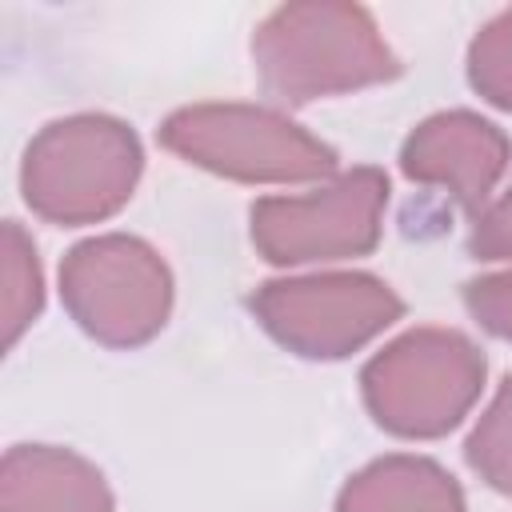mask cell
Instances as JSON below:
<instances>
[{
	"mask_svg": "<svg viewBox=\"0 0 512 512\" xmlns=\"http://www.w3.org/2000/svg\"><path fill=\"white\" fill-rule=\"evenodd\" d=\"M252 60L264 92L288 104L400 76V60L384 44L372 12L340 0H304L268 12L252 36Z\"/></svg>",
	"mask_w": 512,
	"mask_h": 512,
	"instance_id": "6da1fadb",
	"label": "cell"
},
{
	"mask_svg": "<svg viewBox=\"0 0 512 512\" xmlns=\"http://www.w3.org/2000/svg\"><path fill=\"white\" fill-rule=\"evenodd\" d=\"M144 172L136 132L104 112H80L44 124L24 148L20 192L48 224H96L116 216Z\"/></svg>",
	"mask_w": 512,
	"mask_h": 512,
	"instance_id": "7a4b0ae2",
	"label": "cell"
},
{
	"mask_svg": "<svg viewBox=\"0 0 512 512\" xmlns=\"http://www.w3.org/2000/svg\"><path fill=\"white\" fill-rule=\"evenodd\" d=\"M484 352L456 328H412L360 372L372 420L404 440L452 432L484 392Z\"/></svg>",
	"mask_w": 512,
	"mask_h": 512,
	"instance_id": "3957f363",
	"label": "cell"
},
{
	"mask_svg": "<svg viewBox=\"0 0 512 512\" xmlns=\"http://www.w3.org/2000/svg\"><path fill=\"white\" fill-rule=\"evenodd\" d=\"M180 160L240 184H304L336 172V148L264 104H192L160 124Z\"/></svg>",
	"mask_w": 512,
	"mask_h": 512,
	"instance_id": "277c9868",
	"label": "cell"
},
{
	"mask_svg": "<svg viewBox=\"0 0 512 512\" xmlns=\"http://www.w3.org/2000/svg\"><path fill=\"white\" fill-rule=\"evenodd\" d=\"M68 316L108 348L148 344L172 312V272L160 252L128 232L80 240L60 264Z\"/></svg>",
	"mask_w": 512,
	"mask_h": 512,
	"instance_id": "5b68a950",
	"label": "cell"
},
{
	"mask_svg": "<svg viewBox=\"0 0 512 512\" xmlns=\"http://www.w3.org/2000/svg\"><path fill=\"white\" fill-rule=\"evenodd\" d=\"M260 328L304 360H340L404 316V300L372 272L268 280L248 300Z\"/></svg>",
	"mask_w": 512,
	"mask_h": 512,
	"instance_id": "8992f818",
	"label": "cell"
},
{
	"mask_svg": "<svg viewBox=\"0 0 512 512\" xmlns=\"http://www.w3.org/2000/svg\"><path fill=\"white\" fill-rule=\"evenodd\" d=\"M388 176L352 168L308 196H264L252 204V244L268 264H316L368 256L380 244Z\"/></svg>",
	"mask_w": 512,
	"mask_h": 512,
	"instance_id": "52a82bcc",
	"label": "cell"
},
{
	"mask_svg": "<svg viewBox=\"0 0 512 512\" xmlns=\"http://www.w3.org/2000/svg\"><path fill=\"white\" fill-rule=\"evenodd\" d=\"M512 160V140L484 116L452 108L420 120L400 148V168L416 184L444 188L468 212H484L488 192Z\"/></svg>",
	"mask_w": 512,
	"mask_h": 512,
	"instance_id": "ba28073f",
	"label": "cell"
},
{
	"mask_svg": "<svg viewBox=\"0 0 512 512\" xmlns=\"http://www.w3.org/2000/svg\"><path fill=\"white\" fill-rule=\"evenodd\" d=\"M0 512H112L104 472L52 444H16L0 464Z\"/></svg>",
	"mask_w": 512,
	"mask_h": 512,
	"instance_id": "9c48e42d",
	"label": "cell"
},
{
	"mask_svg": "<svg viewBox=\"0 0 512 512\" xmlns=\"http://www.w3.org/2000/svg\"><path fill=\"white\" fill-rule=\"evenodd\" d=\"M336 512H468L448 468L428 456H384L360 468L336 496Z\"/></svg>",
	"mask_w": 512,
	"mask_h": 512,
	"instance_id": "30bf717a",
	"label": "cell"
},
{
	"mask_svg": "<svg viewBox=\"0 0 512 512\" xmlns=\"http://www.w3.org/2000/svg\"><path fill=\"white\" fill-rule=\"evenodd\" d=\"M44 308V272L36 244L16 220H4V344L12 348L20 332Z\"/></svg>",
	"mask_w": 512,
	"mask_h": 512,
	"instance_id": "8fae6325",
	"label": "cell"
},
{
	"mask_svg": "<svg viewBox=\"0 0 512 512\" xmlns=\"http://www.w3.org/2000/svg\"><path fill=\"white\" fill-rule=\"evenodd\" d=\"M464 456L488 488L512 496V372L504 376L500 392L476 420V428L464 444Z\"/></svg>",
	"mask_w": 512,
	"mask_h": 512,
	"instance_id": "7c38bea8",
	"label": "cell"
},
{
	"mask_svg": "<svg viewBox=\"0 0 512 512\" xmlns=\"http://www.w3.org/2000/svg\"><path fill=\"white\" fill-rule=\"evenodd\" d=\"M468 84L492 104L512 112V8L492 16L468 48Z\"/></svg>",
	"mask_w": 512,
	"mask_h": 512,
	"instance_id": "4fadbf2b",
	"label": "cell"
},
{
	"mask_svg": "<svg viewBox=\"0 0 512 512\" xmlns=\"http://www.w3.org/2000/svg\"><path fill=\"white\" fill-rule=\"evenodd\" d=\"M464 304H468L472 320L484 332H492L500 340H512V268L472 280L464 288Z\"/></svg>",
	"mask_w": 512,
	"mask_h": 512,
	"instance_id": "5bb4252c",
	"label": "cell"
},
{
	"mask_svg": "<svg viewBox=\"0 0 512 512\" xmlns=\"http://www.w3.org/2000/svg\"><path fill=\"white\" fill-rule=\"evenodd\" d=\"M468 248L476 260H512V188L476 216Z\"/></svg>",
	"mask_w": 512,
	"mask_h": 512,
	"instance_id": "9a60e30c",
	"label": "cell"
}]
</instances>
